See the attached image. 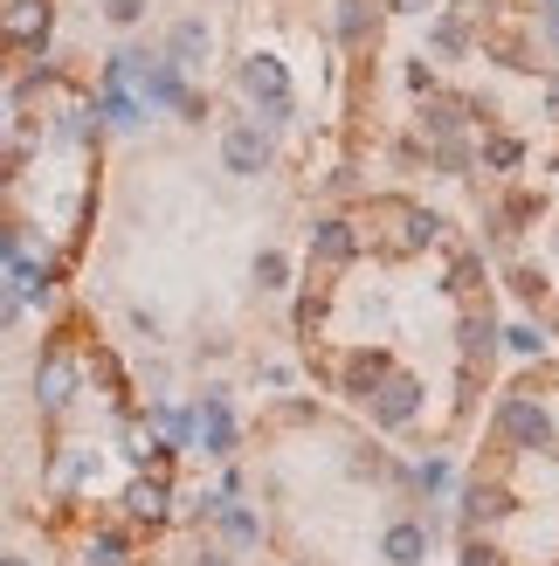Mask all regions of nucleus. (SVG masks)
Wrapping results in <instances>:
<instances>
[{"label": "nucleus", "mask_w": 559, "mask_h": 566, "mask_svg": "<svg viewBox=\"0 0 559 566\" xmlns=\"http://www.w3.org/2000/svg\"><path fill=\"white\" fill-rule=\"evenodd\" d=\"M221 159H229V174L256 180V174H270V138L256 125H235L229 138H221Z\"/></svg>", "instance_id": "obj_1"}, {"label": "nucleus", "mask_w": 559, "mask_h": 566, "mask_svg": "<svg viewBox=\"0 0 559 566\" xmlns=\"http://www.w3.org/2000/svg\"><path fill=\"white\" fill-rule=\"evenodd\" d=\"M422 553H429V532L414 518H401L394 532H387V559H394V566H422Z\"/></svg>", "instance_id": "obj_2"}, {"label": "nucleus", "mask_w": 559, "mask_h": 566, "mask_svg": "<svg viewBox=\"0 0 559 566\" xmlns=\"http://www.w3.org/2000/svg\"><path fill=\"white\" fill-rule=\"evenodd\" d=\"M173 63H180V70H201V63H208V28H201V21H180V28H173Z\"/></svg>", "instance_id": "obj_3"}, {"label": "nucleus", "mask_w": 559, "mask_h": 566, "mask_svg": "<svg viewBox=\"0 0 559 566\" xmlns=\"http://www.w3.org/2000/svg\"><path fill=\"white\" fill-rule=\"evenodd\" d=\"M70 387H76V374H70V359H63V353H55V359L42 366V408L55 415V408H63V401H70Z\"/></svg>", "instance_id": "obj_4"}, {"label": "nucleus", "mask_w": 559, "mask_h": 566, "mask_svg": "<svg viewBox=\"0 0 559 566\" xmlns=\"http://www.w3.org/2000/svg\"><path fill=\"white\" fill-rule=\"evenodd\" d=\"M284 276H291L284 249H256V291H284Z\"/></svg>", "instance_id": "obj_5"}, {"label": "nucleus", "mask_w": 559, "mask_h": 566, "mask_svg": "<svg viewBox=\"0 0 559 566\" xmlns=\"http://www.w3.org/2000/svg\"><path fill=\"white\" fill-rule=\"evenodd\" d=\"M125 512H131V518H166V491H159V484H131V491H125Z\"/></svg>", "instance_id": "obj_6"}, {"label": "nucleus", "mask_w": 559, "mask_h": 566, "mask_svg": "<svg viewBox=\"0 0 559 566\" xmlns=\"http://www.w3.org/2000/svg\"><path fill=\"white\" fill-rule=\"evenodd\" d=\"M104 21L110 28H138L146 21V0H104Z\"/></svg>", "instance_id": "obj_7"}, {"label": "nucleus", "mask_w": 559, "mask_h": 566, "mask_svg": "<svg viewBox=\"0 0 559 566\" xmlns=\"http://www.w3.org/2000/svg\"><path fill=\"white\" fill-rule=\"evenodd\" d=\"M14 325H21V291H14L8 276H0V338H8Z\"/></svg>", "instance_id": "obj_8"}, {"label": "nucleus", "mask_w": 559, "mask_h": 566, "mask_svg": "<svg viewBox=\"0 0 559 566\" xmlns=\"http://www.w3.org/2000/svg\"><path fill=\"white\" fill-rule=\"evenodd\" d=\"M539 346H546L539 325H518V332H511V353H539Z\"/></svg>", "instance_id": "obj_9"}, {"label": "nucleus", "mask_w": 559, "mask_h": 566, "mask_svg": "<svg viewBox=\"0 0 559 566\" xmlns=\"http://www.w3.org/2000/svg\"><path fill=\"white\" fill-rule=\"evenodd\" d=\"M193 566H229V553H214V546H208V553H193Z\"/></svg>", "instance_id": "obj_10"}, {"label": "nucleus", "mask_w": 559, "mask_h": 566, "mask_svg": "<svg viewBox=\"0 0 559 566\" xmlns=\"http://www.w3.org/2000/svg\"><path fill=\"white\" fill-rule=\"evenodd\" d=\"M0 566H35V559H28V553H14V546H8V553H0Z\"/></svg>", "instance_id": "obj_11"}]
</instances>
